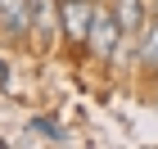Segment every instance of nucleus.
<instances>
[{"mask_svg":"<svg viewBox=\"0 0 158 149\" xmlns=\"http://www.w3.org/2000/svg\"><path fill=\"white\" fill-rule=\"evenodd\" d=\"M122 23L113 14V0H95V18H90V50L99 59H118V45H122Z\"/></svg>","mask_w":158,"mask_h":149,"instance_id":"nucleus-1","label":"nucleus"},{"mask_svg":"<svg viewBox=\"0 0 158 149\" xmlns=\"http://www.w3.org/2000/svg\"><path fill=\"white\" fill-rule=\"evenodd\" d=\"M59 23H63V14H59V0H32V36H36L41 50L54 45V36H59Z\"/></svg>","mask_w":158,"mask_h":149,"instance_id":"nucleus-2","label":"nucleus"},{"mask_svg":"<svg viewBox=\"0 0 158 149\" xmlns=\"http://www.w3.org/2000/svg\"><path fill=\"white\" fill-rule=\"evenodd\" d=\"M32 32V0H0V36L23 41Z\"/></svg>","mask_w":158,"mask_h":149,"instance_id":"nucleus-3","label":"nucleus"},{"mask_svg":"<svg viewBox=\"0 0 158 149\" xmlns=\"http://www.w3.org/2000/svg\"><path fill=\"white\" fill-rule=\"evenodd\" d=\"M113 14L122 23V36H140L149 27V0H113Z\"/></svg>","mask_w":158,"mask_h":149,"instance_id":"nucleus-4","label":"nucleus"},{"mask_svg":"<svg viewBox=\"0 0 158 149\" xmlns=\"http://www.w3.org/2000/svg\"><path fill=\"white\" fill-rule=\"evenodd\" d=\"M140 59H145V68L149 72H158V18H149V27L140 32Z\"/></svg>","mask_w":158,"mask_h":149,"instance_id":"nucleus-5","label":"nucleus"},{"mask_svg":"<svg viewBox=\"0 0 158 149\" xmlns=\"http://www.w3.org/2000/svg\"><path fill=\"white\" fill-rule=\"evenodd\" d=\"M32 131H36L41 140H54V145H63V140H68V131H63L54 118H32Z\"/></svg>","mask_w":158,"mask_h":149,"instance_id":"nucleus-6","label":"nucleus"},{"mask_svg":"<svg viewBox=\"0 0 158 149\" xmlns=\"http://www.w3.org/2000/svg\"><path fill=\"white\" fill-rule=\"evenodd\" d=\"M5 81H9V63L0 59V86H5Z\"/></svg>","mask_w":158,"mask_h":149,"instance_id":"nucleus-7","label":"nucleus"}]
</instances>
